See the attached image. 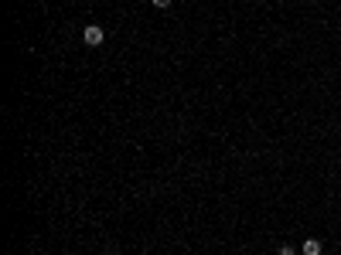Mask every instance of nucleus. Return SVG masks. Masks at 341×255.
I'll return each mask as SVG.
<instances>
[{"instance_id":"f257e3e1","label":"nucleus","mask_w":341,"mask_h":255,"mask_svg":"<svg viewBox=\"0 0 341 255\" xmlns=\"http://www.w3.org/2000/svg\"><path fill=\"white\" fill-rule=\"evenodd\" d=\"M102 38H106V31H102L99 24H89V27L82 31V41H86L89 48H99V45H102Z\"/></svg>"},{"instance_id":"f03ea898","label":"nucleus","mask_w":341,"mask_h":255,"mask_svg":"<svg viewBox=\"0 0 341 255\" xmlns=\"http://www.w3.org/2000/svg\"><path fill=\"white\" fill-rule=\"evenodd\" d=\"M300 252L304 255H321L324 252V245H321V238H307V242L300 245Z\"/></svg>"},{"instance_id":"7ed1b4c3","label":"nucleus","mask_w":341,"mask_h":255,"mask_svg":"<svg viewBox=\"0 0 341 255\" xmlns=\"http://www.w3.org/2000/svg\"><path fill=\"white\" fill-rule=\"evenodd\" d=\"M280 255H297V248L294 245H280Z\"/></svg>"},{"instance_id":"20e7f679","label":"nucleus","mask_w":341,"mask_h":255,"mask_svg":"<svg viewBox=\"0 0 341 255\" xmlns=\"http://www.w3.org/2000/svg\"><path fill=\"white\" fill-rule=\"evenodd\" d=\"M150 4H154L157 11H164V7H170V0H150Z\"/></svg>"}]
</instances>
